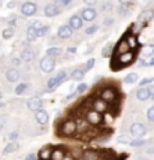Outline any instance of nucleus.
Here are the masks:
<instances>
[{"instance_id":"obj_25","label":"nucleus","mask_w":154,"mask_h":160,"mask_svg":"<svg viewBox=\"0 0 154 160\" xmlns=\"http://www.w3.org/2000/svg\"><path fill=\"white\" fill-rule=\"evenodd\" d=\"M117 49H118L120 54H124V52H127V51L130 49V48H129V43H127L126 39H123V41H121L118 45H117Z\"/></svg>"},{"instance_id":"obj_5","label":"nucleus","mask_w":154,"mask_h":160,"mask_svg":"<svg viewBox=\"0 0 154 160\" xmlns=\"http://www.w3.org/2000/svg\"><path fill=\"white\" fill-rule=\"evenodd\" d=\"M145 133H147V129H145L144 124H141V123H133V124L130 126V135L135 136V138H142Z\"/></svg>"},{"instance_id":"obj_45","label":"nucleus","mask_w":154,"mask_h":160,"mask_svg":"<svg viewBox=\"0 0 154 160\" xmlns=\"http://www.w3.org/2000/svg\"><path fill=\"white\" fill-rule=\"evenodd\" d=\"M85 5H88V6H93V5H96L97 3V0H84Z\"/></svg>"},{"instance_id":"obj_2","label":"nucleus","mask_w":154,"mask_h":160,"mask_svg":"<svg viewBox=\"0 0 154 160\" xmlns=\"http://www.w3.org/2000/svg\"><path fill=\"white\" fill-rule=\"evenodd\" d=\"M60 132H62V135H64V136L75 135V133H77V121H75V120H66V121H63Z\"/></svg>"},{"instance_id":"obj_50","label":"nucleus","mask_w":154,"mask_h":160,"mask_svg":"<svg viewBox=\"0 0 154 160\" xmlns=\"http://www.w3.org/2000/svg\"><path fill=\"white\" fill-rule=\"evenodd\" d=\"M118 11L121 12V15H124V12H127V8H126V6H121V8L118 9Z\"/></svg>"},{"instance_id":"obj_32","label":"nucleus","mask_w":154,"mask_h":160,"mask_svg":"<svg viewBox=\"0 0 154 160\" xmlns=\"http://www.w3.org/2000/svg\"><path fill=\"white\" fill-rule=\"evenodd\" d=\"M129 145H132V147H142V145H145V141L142 139V138H136V139L130 141V142H129Z\"/></svg>"},{"instance_id":"obj_56","label":"nucleus","mask_w":154,"mask_h":160,"mask_svg":"<svg viewBox=\"0 0 154 160\" xmlns=\"http://www.w3.org/2000/svg\"><path fill=\"white\" fill-rule=\"evenodd\" d=\"M150 93H151V98L154 99V87H153V88H150Z\"/></svg>"},{"instance_id":"obj_23","label":"nucleus","mask_w":154,"mask_h":160,"mask_svg":"<svg viewBox=\"0 0 154 160\" xmlns=\"http://www.w3.org/2000/svg\"><path fill=\"white\" fill-rule=\"evenodd\" d=\"M18 148H20L18 142H9V144L5 147V150H3V154H11V153H14V151H17Z\"/></svg>"},{"instance_id":"obj_48","label":"nucleus","mask_w":154,"mask_h":160,"mask_svg":"<svg viewBox=\"0 0 154 160\" xmlns=\"http://www.w3.org/2000/svg\"><path fill=\"white\" fill-rule=\"evenodd\" d=\"M47 33H48V27H43L42 30L39 32V36H45V35H47Z\"/></svg>"},{"instance_id":"obj_41","label":"nucleus","mask_w":154,"mask_h":160,"mask_svg":"<svg viewBox=\"0 0 154 160\" xmlns=\"http://www.w3.org/2000/svg\"><path fill=\"white\" fill-rule=\"evenodd\" d=\"M85 90H87V84H85V82H81L79 85H78L77 93H79V94H82V93H84Z\"/></svg>"},{"instance_id":"obj_51","label":"nucleus","mask_w":154,"mask_h":160,"mask_svg":"<svg viewBox=\"0 0 154 160\" xmlns=\"http://www.w3.org/2000/svg\"><path fill=\"white\" fill-rule=\"evenodd\" d=\"M5 126V117H0V129Z\"/></svg>"},{"instance_id":"obj_27","label":"nucleus","mask_w":154,"mask_h":160,"mask_svg":"<svg viewBox=\"0 0 154 160\" xmlns=\"http://www.w3.org/2000/svg\"><path fill=\"white\" fill-rule=\"evenodd\" d=\"M36 38H39L37 30H35L33 27H28L27 28V39H28V41H35Z\"/></svg>"},{"instance_id":"obj_46","label":"nucleus","mask_w":154,"mask_h":160,"mask_svg":"<svg viewBox=\"0 0 154 160\" xmlns=\"http://www.w3.org/2000/svg\"><path fill=\"white\" fill-rule=\"evenodd\" d=\"M18 138V132H12L11 135H9V139H12V141H15Z\"/></svg>"},{"instance_id":"obj_39","label":"nucleus","mask_w":154,"mask_h":160,"mask_svg":"<svg viewBox=\"0 0 154 160\" xmlns=\"http://www.w3.org/2000/svg\"><path fill=\"white\" fill-rule=\"evenodd\" d=\"M147 118L150 120V121H154V106L148 108V111H147Z\"/></svg>"},{"instance_id":"obj_33","label":"nucleus","mask_w":154,"mask_h":160,"mask_svg":"<svg viewBox=\"0 0 154 160\" xmlns=\"http://www.w3.org/2000/svg\"><path fill=\"white\" fill-rule=\"evenodd\" d=\"M94 62H96V60H94V58H90V60H88V62L85 63V66L84 68H82V72H88V70H91L93 69V66H94Z\"/></svg>"},{"instance_id":"obj_14","label":"nucleus","mask_w":154,"mask_h":160,"mask_svg":"<svg viewBox=\"0 0 154 160\" xmlns=\"http://www.w3.org/2000/svg\"><path fill=\"white\" fill-rule=\"evenodd\" d=\"M136 98L138 100H148V99H151V93H150V88H145V87H141L139 90L136 91Z\"/></svg>"},{"instance_id":"obj_55","label":"nucleus","mask_w":154,"mask_h":160,"mask_svg":"<svg viewBox=\"0 0 154 160\" xmlns=\"http://www.w3.org/2000/svg\"><path fill=\"white\" fill-rule=\"evenodd\" d=\"M69 52H70V54H75V52H77V49H75V48H69Z\"/></svg>"},{"instance_id":"obj_16","label":"nucleus","mask_w":154,"mask_h":160,"mask_svg":"<svg viewBox=\"0 0 154 160\" xmlns=\"http://www.w3.org/2000/svg\"><path fill=\"white\" fill-rule=\"evenodd\" d=\"M154 17V11L153 9H147V11H144L142 14L139 15V21L142 24H147L148 21H151Z\"/></svg>"},{"instance_id":"obj_42","label":"nucleus","mask_w":154,"mask_h":160,"mask_svg":"<svg viewBox=\"0 0 154 160\" xmlns=\"http://www.w3.org/2000/svg\"><path fill=\"white\" fill-rule=\"evenodd\" d=\"M72 0H57V6H69Z\"/></svg>"},{"instance_id":"obj_11","label":"nucleus","mask_w":154,"mask_h":160,"mask_svg":"<svg viewBox=\"0 0 154 160\" xmlns=\"http://www.w3.org/2000/svg\"><path fill=\"white\" fill-rule=\"evenodd\" d=\"M96 15H97V12L93 8H85L81 12V18H82V21H93L96 18Z\"/></svg>"},{"instance_id":"obj_13","label":"nucleus","mask_w":154,"mask_h":160,"mask_svg":"<svg viewBox=\"0 0 154 160\" xmlns=\"http://www.w3.org/2000/svg\"><path fill=\"white\" fill-rule=\"evenodd\" d=\"M49 120V115L48 112L45 111V109H39V111H36V121L39 123V124H47Z\"/></svg>"},{"instance_id":"obj_38","label":"nucleus","mask_w":154,"mask_h":160,"mask_svg":"<svg viewBox=\"0 0 154 160\" xmlns=\"http://www.w3.org/2000/svg\"><path fill=\"white\" fill-rule=\"evenodd\" d=\"M32 27L35 28V30H37V33H39V32H41V30H42V28L45 27V26H43V24L41 22V21H35V22L32 24Z\"/></svg>"},{"instance_id":"obj_26","label":"nucleus","mask_w":154,"mask_h":160,"mask_svg":"<svg viewBox=\"0 0 154 160\" xmlns=\"http://www.w3.org/2000/svg\"><path fill=\"white\" fill-rule=\"evenodd\" d=\"M54 78H56L57 87H58V85H60V84H62V82L64 81V79L67 78V72H66V70H60V72L57 73V77H54Z\"/></svg>"},{"instance_id":"obj_21","label":"nucleus","mask_w":154,"mask_h":160,"mask_svg":"<svg viewBox=\"0 0 154 160\" xmlns=\"http://www.w3.org/2000/svg\"><path fill=\"white\" fill-rule=\"evenodd\" d=\"M36 56V52L33 49H24L21 52V60L22 62H30V60H33Z\"/></svg>"},{"instance_id":"obj_58","label":"nucleus","mask_w":154,"mask_h":160,"mask_svg":"<svg viewBox=\"0 0 154 160\" xmlns=\"http://www.w3.org/2000/svg\"><path fill=\"white\" fill-rule=\"evenodd\" d=\"M139 160H147V159H139Z\"/></svg>"},{"instance_id":"obj_30","label":"nucleus","mask_w":154,"mask_h":160,"mask_svg":"<svg viewBox=\"0 0 154 160\" xmlns=\"http://www.w3.org/2000/svg\"><path fill=\"white\" fill-rule=\"evenodd\" d=\"M60 54H62V49H60V48H49L48 51H47V56L52 57V58H54V57H57V56H60Z\"/></svg>"},{"instance_id":"obj_54","label":"nucleus","mask_w":154,"mask_h":160,"mask_svg":"<svg viewBox=\"0 0 154 160\" xmlns=\"http://www.w3.org/2000/svg\"><path fill=\"white\" fill-rule=\"evenodd\" d=\"M118 2L121 5H127V3H129V0H118Z\"/></svg>"},{"instance_id":"obj_6","label":"nucleus","mask_w":154,"mask_h":160,"mask_svg":"<svg viewBox=\"0 0 154 160\" xmlns=\"http://www.w3.org/2000/svg\"><path fill=\"white\" fill-rule=\"evenodd\" d=\"M133 60H135V52H133V51H127L124 54H120L118 56V62H120L118 68H123V66H126V64H130Z\"/></svg>"},{"instance_id":"obj_57","label":"nucleus","mask_w":154,"mask_h":160,"mask_svg":"<svg viewBox=\"0 0 154 160\" xmlns=\"http://www.w3.org/2000/svg\"><path fill=\"white\" fill-rule=\"evenodd\" d=\"M141 66H148L147 62H144V60H141Z\"/></svg>"},{"instance_id":"obj_40","label":"nucleus","mask_w":154,"mask_h":160,"mask_svg":"<svg viewBox=\"0 0 154 160\" xmlns=\"http://www.w3.org/2000/svg\"><path fill=\"white\" fill-rule=\"evenodd\" d=\"M97 26H90V27H87L85 28V33H87V35H93V33H96V32H97Z\"/></svg>"},{"instance_id":"obj_36","label":"nucleus","mask_w":154,"mask_h":160,"mask_svg":"<svg viewBox=\"0 0 154 160\" xmlns=\"http://www.w3.org/2000/svg\"><path fill=\"white\" fill-rule=\"evenodd\" d=\"M127 43H129V48L135 49V48H136V45H138V42H136V38H135V36H129V39H127Z\"/></svg>"},{"instance_id":"obj_37","label":"nucleus","mask_w":154,"mask_h":160,"mask_svg":"<svg viewBox=\"0 0 154 160\" xmlns=\"http://www.w3.org/2000/svg\"><path fill=\"white\" fill-rule=\"evenodd\" d=\"M111 54H112V45L103 48V51H102V57H111Z\"/></svg>"},{"instance_id":"obj_53","label":"nucleus","mask_w":154,"mask_h":160,"mask_svg":"<svg viewBox=\"0 0 154 160\" xmlns=\"http://www.w3.org/2000/svg\"><path fill=\"white\" fill-rule=\"evenodd\" d=\"M12 62H14V64H20V58H14V60H12Z\"/></svg>"},{"instance_id":"obj_3","label":"nucleus","mask_w":154,"mask_h":160,"mask_svg":"<svg viewBox=\"0 0 154 160\" xmlns=\"http://www.w3.org/2000/svg\"><path fill=\"white\" fill-rule=\"evenodd\" d=\"M100 99L103 102H106V103H114L117 100V91L114 90V88H111V87H106L100 93Z\"/></svg>"},{"instance_id":"obj_18","label":"nucleus","mask_w":154,"mask_h":160,"mask_svg":"<svg viewBox=\"0 0 154 160\" xmlns=\"http://www.w3.org/2000/svg\"><path fill=\"white\" fill-rule=\"evenodd\" d=\"M6 79L9 82H15V81H18L20 79V72L17 69H9L6 72Z\"/></svg>"},{"instance_id":"obj_47","label":"nucleus","mask_w":154,"mask_h":160,"mask_svg":"<svg viewBox=\"0 0 154 160\" xmlns=\"http://www.w3.org/2000/svg\"><path fill=\"white\" fill-rule=\"evenodd\" d=\"M35 159H36V154L35 153H30L24 160H35Z\"/></svg>"},{"instance_id":"obj_12","label":"nucleus","mask_w":154,"mask_h":160,"mask_svg":"<svg viewBox=\"0 0 154 160\" xmlns=\"http://www.w3.org/2000/svg\"><path fill=\"white\" fill-rule=\"evenodd\" d=\"M69 27L72 30H78V28L82 27V18L79 15H72L69 20Z\"/></svg>"},{"instance_id":"obj_29","label":"nucleus","mask_w":154,"mask_h":160,"mask_svg":"<svg viewBox=\"0 0 154 160\" xmlns=\"http://www.w3.org/2000/svg\"><path fill=\"white\" fill-rule=\"evenodd\" d=\"M142 54L144 56H154V47L153 45H144V48H142Z\"/></svg>"},{"instance_id":"obj_34","label":"nucleus","mask_w":154,"mask_h":160,"mask_svg":"<svg viewBox=\"0 0 154 160\" xmlns=\"http://www.w3.org/2000/svg\"><path fill=\"white\" fill-rule=\"evenodd\" d=\"M26 90H27V84L22 82V84H20V85L15 87V94H22Z\"/></svg>"},{"instance_id":"obj_19","label":"nucleus","mask_w":154,"mask_h":160,"mask_svg":"<svg viewBox=\"0 0 154 160\" xmlns=\"http://www.w3.org/2000/svg\"><path fill=\"white\" fill-rule=\"evenodd\" d=\"M51 153H52V148H51V147H43L42 150L39 151V160L51 159Z\"/></svg>"},{"instance_id":"obj_49","label":"nucleus","mask_w":154,"mask_h":160,"mask_svg":"<svg viewBox=\"0 0 154 160\" xmlns=\"http://www.w3.org/2000/svg\"><path fill=\"white\" fill-rule=\"evenodd\" d=\"M63 160H77V159H75L72 154H66V156L63 157Z\"/></svg>"},{"instance_id":"obj_44","label":"nucleus","mask_w":154,"mask_h":160,"mask_svg":"<svg viewBox=\"0 0 154 160\" xmlns=\"http://www.w3.org/2000/svg\"><path fill=\"white\" fill-rule=\"evenodd\" d=\"M154 81V78H145V79H142L141 81V85H145V84H151Z\"/></svg>"},{"instance_id":"obj_9","label":"nucleus","mask_w":154,"mask_h":160,"mask_svg":"<svg viewBox=\"0 0 154 160\" xmlns=\"http://www.w3.org/2000/svg\"><path fill=\"white\" fill-rule=\"evenodd\" d=\"M91 109L100 112V114H102V112H106V109H108V103L103 102L100 98H97V99H94V100H93V106H91Z\"/></svg>"},{"instance_id":"obj_15","label":"nucleus","mask_w":154,"mask_h":160,"mask_svg":"<svg viewBox=\"0 0 154 160\" xmlns=\"http://www.w3.org/2000/svg\"><path fill=\"white\" fill-rule=\"evenodd\" d=\"M75 121H77V132L79 130L81 133H88V127H90V124L87 123V120L78 118V120H75Z\"/></svg>"},{"instance_id":"obj_24","label":"nucleus","mask_w":154,"mask_h":160,"mask_svg":"<svg viewBox=\"0 0 154 160\" xmlns=\"http://www.w3.org/2000/svg\"><path fill=\"white\" fill-rule=\"evenodd\" d=\"M84 75L85 73L82 72V69H79V68H78V69H73V72L70 73V78H72L73 81H81V79L84 78Z\"/></svg>"},{"instance_id":"obj_52","label":"nucleus","mask_w":154,"mask_h":160,"mask_svg":"<svg viewBox=\"0 0 154 160\" xmlns=\"http://www.w3.org/2000/svg\"><path fill=\"white\" fill-rule=\"evenodd\" d=\"M147 64H148V66H154V57H151V60H150Z\"/></svg>"},{"instance_id":"obj_4","label":"nucleus","mask_w":154,"mask_h":160,"mask_svg":"<svg viewBox=\"0 0 154 160\" xmlns=\"http://www.w3.org/2000/svg\"><path fill=\"white\" fill-rule=\"evenodd\" d=\"M54 68H56V60H54L52 57L45 56L42 60H41V69H42L45 73L52 72V70H54Z\"/></svg>"},{"instance_id":"obj_7","label":"nucleus","mask_w":154,"mask_h":160,"mask_svg":"<svg viewBox=\"0 0 154 160\" xmlns=\"http://www.w3.org/2000/svg\"><path fill=\"white\" fill-rule=\"evenodd\" d=\"M42 106H43V102H42V99H39V98H30L27 100V108L35 112L42 109Z\"/></svg>"},{"instance_id":"obj_20","label":"nucleus","mask_w":154,"mask_h":160,"mask_svg":"<svg viewBox=\"0 0 154 160\" xmlns=\"http://www.w3.org/2000/svg\"><path fill=\"white\" fill-rule=\"evenodd\" d=\"M82 159L84 160H100V154L97 151H93V150H88L82 154Z\"/></svg>"},{"instance_id":"obj_43","label":"nucleus","mask_w":154,"mask_h":160,"mask_svg":"<svg viewBox=\"0 0 154 160\" xmlns=\"http://www.w3.org/2000/svg\"><path fill=\"white\" fill-rule=\"evenodd\" d=\"M117 141H118V142H127V144H129L132 139H130L129 136H118V138H117Z\"/></svg>"},{"instance_id":"obj_31","label":"nucleus","mask_w":154,"mask_h":160,"mask_svg":"<svg viewBox=\"0 0 154 160\" xmlns=\"http://www.w3.org/2000/svg\"><path fill=\"white\" fill-rule=\"evenodd\" d=\"M2 36H3L5 39H11V38L14 36V28H12V27H6L3 32H2Z\"/></svg>"},{"instance_id":"obj_28","label":"nucleus","mask_w":154,"mask_h":160,"mask_svg":"<svg viewBox=\"0 0 154 160\" xmlns=\"http://www.w3.org/2000/svg\"><path fill=\"white\" fill-rule=\"evenodd\" d=\"M124 81H126L127 84H133L138 81V73L136 72H132V73H129V75H126V78H124Z\"/></svg>"},{"instance_id":"obj_35","label":"nucleus","mask_w":154,"mask_h":160,"mask_svg":"<svg viewBox=\"0 0 154 160\" xmlns=\"http://www.w3.org/2000/svg\"><path fill=\"white\" fill-rule=\"evenodd\" d=\"M56 87H57L56 78H51V79L48 81V84H47V90H48V91H52V90H56Z\"/></svg>"},{"instance_id":"obj_22","label":"nucleus","mask_w":154,"mask_h":160,"mask_svg":"<svg viewBox=\"0 0 154 160\" xmlns=\"http://www.w3.org/2000/svg\"><path fill=\"white\" fill-rule=\"evenodd\" d=\"M64 156H66V153H64L62 148H56L51 153V160H63Z\"/></svg>"},{"instance_id":"obj_10","label":"nucleus","mask_w":154,"mask_h":160,"mask_svg":"<svg viewBox=\"0 0 154 160\" xmlns=\"http://www.w3.org/2000/svg\"><path fill=\"white\" fill-rule=\"evenodd\" d=\"M60 12V8L57 6V3H48L47 6L43 8V14L47 17H56Z\"/></svg>"},{"instance_id":"obj_1","label":"nucleus","mask_w":154,"mask_h":160,"mask_svg":"<svg viewBox=\"0 0 154 160\" xmlns=\"http://www.w3.org/2000/svg\"><path fill=\"white\" fill-rule=\"evenodd\" d=\"M85 120H87V123L90 126H100L103 123V117H102V114L97 111H94V109H90V111H87L85 114Z\"/></svg>"},{"instance_id":"obj_17","label":"nucleus","mask_w":154,"mask_h":160,"mask_svg":"<svg viewBox=\"0 0 154 160\" xmlns=\"http://www.w3.org/2000/svg\"><path fill=\"white\" fill-rule=\"evenodd\" d=\"M72 28L69 26H62V27L58 28V38H62V39H67L72 36Z\"/></svg>"},{"instance_id":"obj_8","label":"nucleus","mask_w":154,"mask_h":160,"mask_svg":"<svg viewBox=\"0 0 154 160\" xmlns=\"http://www.w3.org/2000/svg\"><path fill=\"white\" fill-rule=\"evenodd\" d=\"M36 5L35 3H32V2H26L24 5L21 6V14L26 15V17H32V15L36 14Z\"/></svg>"}]
</instances>
